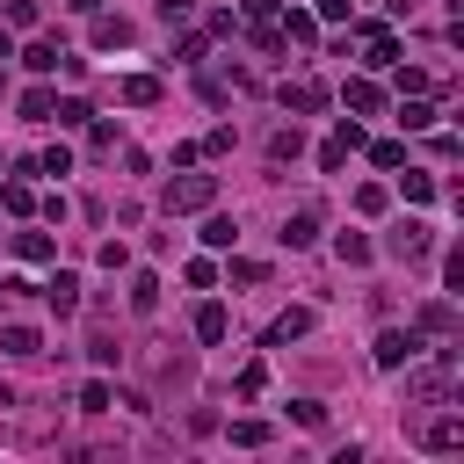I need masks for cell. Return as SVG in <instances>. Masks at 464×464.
<instances>
[{"label":"cell","instance_id":"2e32d148","mask_svg":"<svg viewBox=\"0 0 464 464\" xmlns=\"http://www.w3.org/2000/svg\"><path fill=\"white\" fill-rule=\"evenodd\" d=\"M457 327V312H450V298H435V305H421V334H450Z\"/></svg>","mask_w":464,"mask_h":464},{"label":"cell","instance_id":"603a6c76","mask_svg":"<svg viewBox=\"0 0 464 464\" xmlns=\"http://www.w3.org/2000/svg\"><path fill=\"white\" fill-rule=\"evenodd\" d=\"M15 254L22 261H51V240H44V232H15Z\"/></svg>","mask_w":464,"mask_h":464},{"label":"cell","instance_id":"6da1fadb","mask_svg":"<svg viewBox=\"0 0 464 464\" xmlns=\"http://www.w3.org/2000/svg\"><path fill=\"white\" fill-rule=\"evenodd\" d=\"M218 196V174H182V182H167V211H211Z\"/></svg>","mask_w":464,"mask_h":464},{"label":"cell","instance_id":"4fadbf2b","mask_svg":"<svg viewBox=\"0 0 464 464\" xmlns=\"http://www.w3.org/2000/svg\"><path fill=\"white\" fill-rule=\"evenodd\" d=\"M87 116H95V109H87L80 95H73V102H51V124H58V131H80Z\"/></svg>","mask_w":464,"mask_h":464},{"label":"cell","instance_id":"83f0119b","mask_svg":"<svg viewBox=\"0 0 464 464\" xmlns=\"http://www.w3.org/2000/svg\"><path fill=\"white\" fill-rule=\"evenodd\" d=\"M290 414H298V428H319V421H327V406H319V399H298Z\"/></svg>","mask_w":464,"mask_h":464},{"label":"cell","instance_id":"7a4b0ae2","mask_svg":"<svg viewBox=\"0 0 464 464\" xmlns=\"http://www.w3.org/2000/svg\"><path fill=\"white\" fill-rule=\"evenodd\" d=\"M414 356H421V334H399V327H385L377 348H370V363H377V370H399V363H414Z\"/></svg>","mask_w":464,"mask_h":464},{"label":"cell","instance_id":"e0dca14e","mask_svg":"<svg viewBox=\"0 0 464 464\" xmlns=\"http://www.w3.org/2000/svg\"><path fill=\"white\" fill-rule=\"evenodd\" d=\"M225 327H232L225 305H203V312H196V341H225Z\"/></svg>","mask_w":464,"mask_h":464},{"label":"cell","instance_id":"30bf717a","mask_svg":"<svg viewBox=\"0 0 464 464\" xmlns=\"http://www.w3.org/2000/svg\"><path fill=\"white\" fill-rule=\"evenodd\" d=\"M319 240V211H298V218H283V247H312Z\"/></svg>","mask_w":464,"mask_h":464},{"label":"cell","instance_id":"ffe728a7","mask_svg":"<svg viewBox=\"0 0 464 464\" xmlns=\"http://www.w3.org/2000/svg\"><path fill=\"white\" fill-rule=\"evenodd\" d=\"M51 102H58L51 87H29V95H22V116H29V124H51Z\"/></svg>","mask_w":464,"mask_h":464},{"label":"cell","instance_id":"9c48e42d","mask_svg":"<svg viewBox=\"0 0 464 464\" xmlns=\"http://www.w3.org/2000/svg\"><path fill=\"white\" fill-rule=\"evenodd\" d=\"M305 334H312V312H283L269 327V348H290V341H305Z\"/></svg>","mask_w":464,"mask_h":464},{"label":"cell","instance_id":"7402d4cb","mask_svg":"<svg viewBox=\"0 0 464 464\" xmlns=\"http://www.w3.org/2000/svg\"><path fill=\"white\" fill-rule=\"evenodd\" d=\"M232 240H240V225H232V218H211V225H203V247H218V254H225Z\"/></svg>","mask_w":464,"mask_h":464},{"label":"cell","instance_id":"52a82bcc","mask_svg":"<svg viewBox=\"0 0 464 464\" xmlns=\"http://www.w3.org/2000/svg\"><path fill=\"white\" fill-rule=\"evenodd\" d=\"M95 44H102V51H124V44H131V22H124V15H102V8H95Z\"/></svg>","mask_w":464,"mask_h":464},{"label":"cell","instance_id":"d4e9b609","mask_svg":"<svg viewBox=\"0 0 464 464\" xmlns=\"http://www.w3.org/2000/svg\"><path fill=\"white\" fill-rule=\"evenodd\" d=\"M283 37H290V44H312V37H319V22H312V15H290V22H283Z\"/></svg>","mask_w":464,"mask_h":464},{"label":"cell","instance_id":"ba28073f","mask_svg":"<svg viewBox=\"0 0 464 464\" xmlns=\"http://www.w3.org/2000/svg\"><path fill=\"white\" fill-rule=\"evenodd\" d=\"M363 51H370V58H363V66H392V58H399V37L370 22V29H363Z\"/></svg>","mask_w":464,"mask_h":464},{"label":"cell","instance_id":"8992f818","mask_svg":"<svg viewBox=\"0 0 464 464\" xmlns=\"http://www.w3.org/2000/svg\"><path fill=\"white\" fill-rule=\"evenodd\" d=\"M44 298H51L58 312H80V276H73V269H58V276L44 283Z\"/></svg>","mask_w":464,"mask_h":464},{"label":"cell","instance_id":"d6a6232c","mask_svg":"<svg viewBox=\"0 0 464 464\" xmlns=\"http://www.w3.org/2000/svg\"><path fill=\"white\" fill-rule=\"evenodd\" d=\"M319 15L327 22H348V0H319Z\"/></svg>","mask_w":464,"mask_h":464},{"label":"cell","instance_id":"9a60e30c","mask_svg":"<svg viewBox=\"0 0 464 464\" xmlns=\"http://www.w3.org/2000/svg\"><path fill=\"white\" fill-rule=\"evenodd\" d=\"M298 153H305V131H298V124H283V131L269 138V160H298Z\"/></svg>","mask_w":464,"mask_h":464},{"label":"cell","instance_id":"8fae6325","mask_svg":"<svg viewBox=\"0 0 464 464\" xmlns=\"http://www.w3.org/2000/svg\"><path fill=\"white\" fill-rule=\"evenodd\" d=\"M341 102L356 109V116H377V109H385V95H377L370 80H348V87H341Z\"/></svg>","mask_w":464,"mask_h":464},{"label":"cell","instance_id":"5bb4252c","mask_svg":"<svg viewBox=\"0 0 464 464\" xmlns=\"http://www.w3.org/2000/svg\"><path fill=\"white\" fill-rule=\"evenodd\" d=\"M334 254H341V261H348V269H363V261H370V254H377V247H370V240H363V232H341V240H334Z\"/></svg>","mask_w":464,"mask_h":464},{"label":"cell","instance_id":"836d02e7","mask_svg":"<svg viewBox=\"0 0 464 464\" xmlns=\"http://www.w3.org/2000/svg\"><path fill=\"white\" fill-rule=\"evenodd\" d=\"M0 58H15V37H8V29H0Z\"/></svg>","mask_w":464,"mask_h":464},{"label":"cell","instance_id":"5b68a950","mask_svg":"<svg viewBox=\"0 0 464 464\" xmlns=\"http://www.w3.org/2000/svg\"><path fill=\"white\" fill-rule=\"evenodd\" d=\"M421 443H428V450H457V443H464V414H435V421L421 428Z\"/></svg>","mask_w":464,"mask_h":464},{"label":"cell","instance_id":"4dcf8cb0","mask_svg":"<svg viewBox=\"0 0 464 464\" xmlns=\"http://www.w3.org/2000/svg\"><path fill=\"white\" fill-rule=\"evenodd\" d=\"M29 203H37V196H29V182H8V211H15V218H29Z\"/></svg>","mask_w":464,"mask_h":464},{"label":"cell","instance_id":"44dd1931","mask_svg":"<svg viewBox=\"0 0 464 464\" xmlns=\"http://www.w3.org/2000/svg\"><path fill=\"white\" fill-rule=\"evenodd\" d=\"M124 102H138V109L160 102V80H153V73H131V80H124Z\"/></svg>","mask_w":464,"mask_h":464},{"label":"cell","instance_id":"7c38bea8","mask_svg":"<svg viewBox=\"0 0 464 464\" xmlns=\"http://www.w3.org/2000/svg\"><path fill=\"white\" fill-rule=\"evenodd\" d=\"M0 348H8V356H44L37 327H0Z\"/></svg>","mask_w":464,"mask_h":464},{"label":"cell","instance_id":"4316f807","mask_svg":"<svg viewBox=\"0 0 464 464\" xmlns=\"http://www.w3.org/2000/svg\"><path fill=\"white\" fill-rule=\"evenodd\" d=\"M261 385H269V370H261V363H247V370H240V399H261Z\"/></svg>","mask_w":464,"mask_h":464},{"label":"cell","instance_id":"d6986e66","mask_svg":"<svg viewBox=\"0 0 464 464\" xmlns=\"http://www.w3.org/2000/svg\"><path fill=\"white\" fill-rule=\"evenodd\" d=\"M160 305V276H131V312H153Z\"/></svg>","mask_w":464,"mask_h":464},{"label":"cell","instance_id":"cb8c5ba5","mask_svg":"<svg viewBox=\"0 0 464 464\" xmlns=\"http://www.w3.org/2000/svg\"><path fill=\"white\" fill-rule=\"evenodd\" d=\"M399 124H406V131H428V124H435V109H428V102H406V109H399Z\"/></svg>","mask_w":464,"mask_h":464},{"label":"cell","instance_id":"484cf974","mask_svg":"<svg viewBox=\"0 0 464 464\" xmlns=\"http://www.w3.org/2000/svg\"><path fill=\"white\" fill-rule=\"evenodd\" d=\"M232 443H240V450H261V443H269V428H261V421H240V428H232Z\"/></svg>","mask_w":464,"mask_h":464},{"label":"cell","instance_id":"ac0fdd59","mask_svg":"<svg viewBox=\"0 0 464 464\" xmlns=\"http://www.w3.org/2000/svg\"><path fill=\"white\" fill-rule=\"evenodd\" d=\"M58 58H66L58 44H29V51H22V66H29V73H58Z\"/></svg>","mask_w":464,"mask_h":464},{"label":"cell","instance_id":"3957f363","mask_svg":"<svg viewBox=\"0 0 464 464\" xmlns=\"http://www.w3.org/2000/svg\"><path fill=\"white\" fill-rule=\"evenodd\" d=\"M385 247H392L399 261H421V254H428V225H421V218H406V225L392 232V240H385Z\"/></svg>","mask_w":464,"mask_h":464},{"label":"cell","instance_id":"277c9868","mask_svg":"<svg viewBox=\"0 0 464 464\" xmlns=\"http://www.w3.org/2000/svg\"><path fill=\"white\" fill-rule=\"evenodd\" d=\"M283 109L319 116V109H327V87H319V80H290V87H283Z\"/></svg>","mask_w":464,"mask_h":464},{"label":"cell","instance_id":"f546056e","mask_svg":"<svg viewBox=\"0 0 464 464\" xmlns=\"http://www.w3.org/2000/svg\"><path fill=\"white\" fill-rule=\"evenodd\" d=\"M80 414H109V385H87L80 392Z\"/></svg>","mask_w":464,"mask_h":464},{"label":"cell","instance_id":"f1b7e54d","mask_svg":"<svg viewBox=\"0 0 464 464\" xmlns=\"http://www.w3.org/2000/svg\"><path fill=\"white\" fill-rule=\"evenodd\" d=\"M66 167H73V153H66V145H51V153L37 160V174H66Z\"/></svg>","mask_w":464,"mask_h":464},{"label":"cell","instance_id":"1f68e13d","mask_svg":"<svg viewBox=\"0 0 464 464\" xmlns=\"http://www.w3.org/2000/svg\"><path fill=\"white\" fill-rule=\"evenodd\" d=\"M189 8H196V0H160V15H167V22H189Z\"/></svg>","mask_w":464,"mask_h":464}]
</instances>
